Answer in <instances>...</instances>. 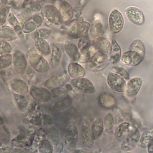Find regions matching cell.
<instances>
[{
  "instance_id": "obj_1",
  "label": "cell",
  "mask_w": 153,
  "mask_h": 153,
  "mask_svg": "<svg viewBox=\"0 0 153 153\" xmlns=\"http://www.w3.org/2000/svg\"><path fill=\"white\" fill-rule=\"evenodd\" d=\"M145 53V46L142 42L135 40L130 45L129 50L122 54L121 60L126 65L135 66L142 62Z\"/></svg>"
},
{
  "instance_id": "obj_2",
  "label": "cell",
  "mask_w": 153,
  "mask_h": 153,
  "mask_svg": "<svg viewBox=\"0 0 153 153\" xmlns=\"http://www.w3.org/2000/svg\"><path fill=\"white\" fill-rule=\"evenodd\" d=\"M28 60L32 68L38 72L47 73L51 69L49 62L39 53H32L30 54Z\"/></svg>"
},
{
  "instance_id": "obj_3",
  "label": "cell",
  "mask_w": 153,
  "mask_h": 153,
  "mask_svg": "<svg viewBox=\"0 0 153 153\" xmlns=\"http://www.w3.org/2000/svg\"><path fill=\"white\" fill-rule=\"evenodd\" d=\"M42 13L43 16L54 25H60L63 23L61 14L57 7L55 5L46 4L42 10Z\"/></svg>"
},
{
  "instance_id": "obj_4",
  "label": "cell",
  "mask_w": 153,
  "mask_h": 153,
  "mask_svg": "<svg viewBox=\"0 0 153 153\" xmlns=\"http://www.w3.org/2000/svg\"><path fill=\"white\" fill-rule=\"evenodd\" d=\"M70 83L72 87L82 93L93 94L95 93V88L92 82L84 77L72 79Z\"/></svg>"
},
{
  "instance_id": "obj_5",
  "label": "cell",
  "mask_w": 153,
  "mask_h": 153,
  "mask_svg": "<svg viewBox=\"0 0 153 153\" xmlns=\"http://www.w3.org/2000/svg\"><path fill=\"white\" fill-rule=\"evenodd\" d=\"M13 67L19 75H23L27 68V60L25 54L19 50L13 52Z\"/></svg>"
},
{
  "instance_id": "obj_6",
  "label": "cell",
  "mask_w": 153,
  "mask_h": 153,
  "mask_svg": "<svg viewBox=\"0 0 153 153\" xmlns=\"http://www.w3.org/2000/svg\"><path fill=\"white\" fill-rule=\"evenodd\" d=\"M43 22V15L36 13L29 17L22 26V31L25 33L33 32L38 29Z\"/></svg>"
},
{
  "instance_id": "obj_7",
  "label": "cell",
  "mask_w": 153,
  "mask_h": 153,
  "mask_svg": "<svg viewBox=\"0 0 153 153\" xmlns=\"http://www.w3.org/2000/svg\"><path fill=\"white\" fill-rule=\"evenodd\" d=\"M29 93L35 100L39 102H47L52 97L51 92L44 86H32Z\"/></svg>"
},
{
  "instance_id": "obj_8",
  "label": "cell",
  "mask_w": 153,
  "mask_h": 153,
  "mask_svg": "<svg viewBox=\"0 0 153 153\" xmlns=\"http://www.w3.org/2000/svg\"><path fill=\"white\" fill-rule=\"evenodd\" d=\"M70 76L67 74H56L48 78L44 83V86L49 90L62 87L69 81Z\"/></svg>"
},
{
  "instance_id": "obj_9",
  "label": "cell",
  "mask_w": 153,
  "mask_h": 153,
  "mask_svg": "<svg viewBox=\"0 0 153 153\" xmlns=\"http://www.w3.org/2000/svg\"><path fill=\"white\" fill-rule=\"evenodd\" d=\"M90 28L88 23L84 21L79 22L72 25L68 29V35L71 39H79L86 34Z\"/></svg>"
},
{
  "instance_id": "obj_10",
  "label": "cell",
  "mask_w": 153,
  "mask_h": 153,
  "mask_svg": "<svg viewBox=\"0 0 153 153\" xmlns=\"http://www.w3.org/2000/svg\"><path fill=\"white\" fill-rule=\"evenodd\" d=\"M124 25V19L121 13L117 10H114L109 17V27L110 30L116 33L119 32Z\"/></svg>"
},
{
  "instance_id": "obj_11",
  "label": "cell",
  "mask_w": 153,
  "mask_h": 153,
  "mask_svg": "<svg viewBox=\"0 0 153 153\" xmlns=\"http://www.w3.org/2000/svg\"><path fill=\"white\" fill-rule=\"evenodd\" d=\"M109 87L117 92H123L125 90L126 82L125 79L116 73H110L107 77Z\"/></svg>"
},
{
  "instance_id": "obj_12",
  "label": "cell",
  "mask_w": 153,
  "mask_h": 153,
  "mask_svg": "<svg viewBox=\"0 0 153 153\" xmlns=\"http://www.w3.org/2000/svg\"><path fill=\"white\" fill-rule=\"evenodd\" d=\"M8 85L10 89L14 93L26 95L29 92V88L27 84L22 78H12L9 81Z\"/></svg>"
},
{
  "instance_id": "obj_13",
  "label": "cell",
  "mask_w": 153,
  "mask_h": 153,
  "mask_svg": "<svg viewBox=\"0 0 153 153\" xmlns=\"http://www.w3.org/2000/svg\"><path fill=\"white\" fill-rule=\"evenodd\" d=\"M93 45L97 51L102 54L106 57H109L111 53V45L105 38L98 37L93 40Z\"/></svg>"
},
{
  "instance_id": "obj_14",
  "label": "cell",
  "mask_w": 153,
  "mask_h": 153,
  "mask_svg": "<svg viewBox=\"0 0 153 153\" xmlns=\"http://www.w3.org/2000/svg\"><path fill=\"white\" fill-rule=\"evenodd\" d=\"M142 79L139 77H134L129 79L125 88V94L129 97L136 96L142 85Z\"/></svg>"
},
{
  "instance_id": "obj_15",
  "label": "cell",
  "mask_w": 153,
  "mask_h": 153,
  "mask_svg": "<svg viewBox=\"0 0 153 153\" xmlns=\"http://www.w3.org/2000/svg\"><path fill=\"white\" fill-rule=\"evenodd\" d=\"M127 18L133 23L137 25H142L145 22L144 14L142 11L136 7H130L126 10Z\"/></svg>"
},
{
  "instance_id": "obj_16",
  "label": "cell",
  "mask_w": 153,
  "mask_h": 153,
  "mask_svg": "<svg viewBox=\"0 0 153 153\" xmlns=\"http://www.w3.org/2000/svg\"><path fill=\"white\" fill-rule=\"evenodd\" d=\"M78 140V131L75 126H69L65 133V142L70 148H75Z\"/></svg>"
},
{
  "instance_id": "obj_17",
  "label": "cell",
  "mask_w": 153,
  "mask_h": 153,
  "mask_svg": "<svg viewBox=\"0 0 153 153\" xmlns=\"http://www.w3.org/2000/svg\"><path fill=\"white\" fill-rule=\"evenodd\" d=\"M63 22H67L71 20L74 16V10L72 5L66 1H62L57 5Z\"/></svg>"
},
{
  "instance_id": "obj_18",
  "label": "cell",
  "mask_w": 153,
  "mask_h": 153,
  "mask_svg": "<svg viewBox=\"0 0 153 153\" xmlns=\"http://www.w3.org/2000/svg\"><path fill=\"white\" fill-rule=\"evenodd\" d=\"M139 132L137 130H135L134 131H131L130 133L128 134L127 137L124 140L121 145L122 149L125 151H129L132 149L139 142Z\"/></svg>"
},
{
  "instance_id": "obj_19",
  "label": "cell",
  "mask_w": 153,
  "mask_h": 153,
  "mask_svg": "<svg viewBox=\"0 0 153 153\" xmlns=\"http://www.w3.org/2000/svg\"><path fill=\"white\" fill-rule=\"evenodd\" d=\"M64 50L68 57L72 62H79L81 53L75 44L69 41H66L64 43Z\"/></svg>"
},
{
  "instance_id": "obj_20",
  "label": "cell",
  "mask_w": 153,
  "mask_h": 153,
  "mask_svg": "<svg viewBox=\"0 0 153 153\" xmlns=\"http://www.w3.org/2000/svg\"><path fill=\"white\" fill-rule=\"evenodd\" d=\"M68 74L72 79L84 77L85 72L84 68L77 62H72L67 67Z\"/></svg>"
},
{
  "instance_id": "obj_21",
  "label": "cell",
  "mask_w": 153,
  "mask_h": 153,
  "mask_svg": "<svg viewBox=\"0 0 153 153\" xmlns=\"http://www.w3.org/2000/svg\"><path fill=\"white\" fill-rule=\"evenodd\" d=\"M35 47L38 53L43 56H48L51 53V45L46 39L41 38H34Z\"/></svg>"
},
{
  "instance_id": "obj_22",
  "label": "cell",
  "mask_w": 153,
  "mask_h": 153,
  "mask_svg": "<svg viewBox=\"0 0 153 153\" xmlns=\"http://www.w3.org/2000/svg\"><path fill=\"white\" fill-rule=\"evenodd\" d=\"M17 38L16 31L13 27L4 25L0 26V39L11 42L16 41Z\"/></svg>"
},
{
  "instance_id": "obj_23",
  "label": "cell",
  "mask_w": 153,
  "mask_h": 153,
  "mask_svg": "<svg viewBox=\"0 0 153 153\" xmlns=\"http://www.w3.org/2000/svg\"><path fill=\"white\" fill-rule=\"evenodd\" d=\"M13 99L17 109L20 112L26 111L29 106V100L26 95L13 93Z\"/></svg>"
},
{
  "instance_id": "obj_24",
  "label": "cell",
  "mask_w": 153,
  "mask_h": 153,
  "mask_svg": "<svg viewBox=\"0 0 153 153\" xmlns=\"http://www.w3.org/2000/svg\"><path fill=\"white\" fill-rule=\"evenodd\" d=\"M51 45V53L50 54L49 63L51 68H54L57 67L61 60L62 53L60 50L58 46L54 43L50 44Z\"/></svg>"
},
{
  "instance_id": "obj_25",
  "label": "cell",
  "mask_w": 153,
  "mask_h": 153,
  "mask_svg": "<svg viewBox=\"0 0 153 153\" xmlns=\"http://www.w3.org/2000/svg\"><path fill=\"white\" fill-rule=\"evenodd\" d=\"M115 99L111 94L103 92L99 97V105L105 109H111L115 106Z\"/></svg>"
},
{
  "instance_id": "obj_26",
  "label": "cell",
  "mask_w": 153,
  "mask_h": 153,
  "mask_svg": "<svg viewBox=\"0 0 153 153\" xmlns=\"http://www.w3.org/2000/svg\"><path fill=\"white\" fill-rule=\"evenodd\" d=\"M72 100L68 95H64L58 98L54 103L53 108L57 111H63L68 108L72 104Z\"/></svg>"
},
{
  "instance_id": "obj_27",
  "label": "cell",
  "mask_w": 153,
  "mask_h": 153,
  "mask_svg": "<svg viewBox=\"0 0 153 153\" xmlns=\"http://www.w3.org/2000/svg\"><path fill=\"white\" fill-rule=\"evenodd\" d=\"M94 139H96L102 134L104 130V124L101 118H96L92 123L90 127Z\"/></svg>"
},
{
  "instance_id": "obj_28",
  "label": "cell",
  "mask_w": 153,
  "mask_h": 153,
  "mask_svg": "<svg viewBox=\"0 0 153 153\" xmlns=\"http://www.w3.org/2000/svg\"><path fill=\"white\" fill-rule=\"evenodd\" d=\"M105 57L102 54L97 51L87 61L88 66L90 68H98L104 62Z\"/></svg>"
},
{
  "instance_id": "obj_29",
  "label": "cell",
  "mask_w": 153,
  "mask_h": 153,
  "mask_svg": "<svg viewBox=\"0 0 153 153\" xmlns=\"http://www.w3.org/2000/svg\"><path fill=\"white\" fill-rule=\"evenodd\" d=\"M81 136L82 142L85 145L90 146L93 144L94 138L90 127L86 124H82L81 127Z\"/></svg>"
},
{
  "instance_id": "obj_30",
  "label": "cell",
  "mask_w": 153,
  "mask_h": 153,
  "mask_svg": "<svg viewBox=\"0 0 153 153\" xmlns=\"http://www.w3.org/2000/svg\"><path fill=\"white\" fill-rule=\"evenodd\" d=\"M111 59L113 63H117L121 59V48L117 41L114 39L112 41Z\"/></svg>"
},
{
  "instance_id": "obj_31",
  "label": "cell",
  "mask_w": 153,
  "mask_h": 153,
  "mask_svg": "<svg viewBox=\"0 0 153 153\" xmlns=\"http://www.w3.org/2000/svg\"><path fill=\"white\" fill-rule=\"evenodd\" d=\"M102 27L101 23L99 22H94L90 27L88 35L90 39L94 40L99 37V35L102 32Z\"/></svg>"
},
{
  "instance_id": "obj_32",
  "label": "cell",
  "mask_w": 153,
  "mask_h": 153,
  "mask_svg": "<svg viewBox=\"0 0 153 153\" xmlns=\"http://www.w3.org/2000/svg\"><path fill=\"white\" fill-rule=\"evenodd\" d=\"M130 125L128 123H123L120 124L116 128L115 130V136L118 139H121L124 137V136L130 133Z\"/></svg>"
},
{
  "instance_id": "obj_33",
  "label": "cell",
  "mask_w": 153,
  "mask_h": 153,
  "mask_svg": "<svg viewBox=\"0 0 153 153\" xmlns=\"http://www.w3.org/2000/svg\"><path fill=\"white\" fill-rule=\"evenodd\" d=\"M13 64V54L8 53L0 55V70L8 68Z\"/></svg>"
},
{
  "instance_id": "obj_34",
  "label": "cell",
  "mask_w": 153,
  "mask_h": 153,
  "mask_svg": "<svg viewBox=\"0 0 153 153\" xmlns=\"http://www.w3.org/2000/svg\"><path fill=\"white\" fill-rule=\"evenodd\" d=\"M91 45V39L88 34H85L79 38L78 42V47L80 53L89 48Z\"/></svg>"
},
{
  "instance_id": "obj_35",
  "label": "cell",
  "mask_w": 153,
  "mask_h": 153,
  "mask_svg": "<svg viewBox=\"0 0 153 153\" xmlns=\"http://www.w3.org/2000/svg\"><path fill=\"white\" fill-rule=\"evenodd\" d=\"M53 144L48 140L46 139H42L38 145V150L40 152L50 153L53 151Z\"/></svg>"
},
{
  "instance_id": "obj_36",
  "label": "cell",
  "mask_w": 153,
  "mask_h": 153,
  "mask_svg": "<svg viewBox=\"0 0 153 153\" xmlns=\"http://www.w3.org/2000/svg\"><path fill=\"white\" fill-rule=\"evenodd\" d=\"M7 21L16 31L22 30V25L20 22L19 20L18 19V18L17 17V16L13 13L11 11L10 12L7 18Z\"/></svg>"
},
{
  "instance_id": "obj_37",
  "label": "cell",
  "mask_w": 153,
  "mask_h": 153,
  "mask_svg": "<svg viewBox=\"0 0 153 153\" xmlns=\"http://www.w3.org/2000/svg\"><path fill=\"white\" fill-rule=\"evenodd\" d=\"M11 8L10 5L0 6V26H3L7 22Z\"/></svg>"
},
{
  "instance_id": "obj_38",
  "label": "cell",
  "mask_w": 153,
  "mask_h": 153,
  "mask_svg": "<svg viewBox=\"0 0 153 153\" xmlns=\"http://www.w3.org/2000/svg\"><path fill=\"white\" fill-rule=\"evenodd\" d=\"M25 8L29 11L32 14L39 13L41 10V7L39 3H38L33 0L29 1Z\"/></svg>"
},
{
  "instance_id": "obj_39",
  "label": "cell",
  "mask_w": 153,
  "mask_h": 153,
  "mask_svg": "<svg viewBox=\"0 0 153 153\" xmlns=\"http://www.w3.org/2000/svg\"><path fill=\"white\" fill-rule=\"evenodd\" d=\"M51 30L47 28L41 27L37 29L35 31L33 32V38H41L44 39H46L50 35Z\"/></svg>"
},
{
  "instance_id": "obj_40",
  "label": "cell",
  "mask_w": 153,
  "mask_h": 153,
  "mask_svg": "<svg viewBox=\"0 0 153 153\" xmlns=\"http://www.w3.org/2000/svg\"><path fill=\"white\" fill-rule=\"evenodd\" d=\"M30 0H10V5L14 10H22L25 8Z\"/></svg>"
},
{
  "instance_id": "obj_41",
  "label": "cell",
  "mask_w": 153,
  "mask_h": 153,
  "mask_svg": "<svg viewBox=\"0 0 153 153\" xmlns=\"http://www.w3.org/2000/svg\"><path fill=\"white\" fill-rule=\"evenodd\" d=\"M13 48L8 41L0 39V55L12 53Z\"/></svg>"
},
{
  "instance_id": "obj_42",
  "label": "cell",
  "mask_w": 153,
  "mask_h": 153,
  "mask_svg": "<svg viewBox=\"0 0 153 153\" xmlns=\"http://www.w3.org/2000/svg\"><path fill=\"white\" fill-rule=\"evenodd\" d=\"M48 139L53 143L57 144L59 139V132L56 128H51L47 133Z\"/></svg>"
},
{
  "instance_id": "obj_43",
  "label": "cell",
  "mask_w": 153,
  "mask_h": 153,
  "mask_svg": "<svg viewBox=\"0 0 153 153\" xmlns=\"http://www.w3.org/2000/svg\"><path fill=\"white\" fill-rule=\"evenodd\" d=\"M114 118L111 113H108L105 117L104 120V128L106 130H111L114 126Z\"/></svg>"
},
{
  "instance_id": "obj_44",
  "label": "cell",
  "mask_w": 153,
  "mask_h": 153,
  "mask_svg": "<svg viewBox=\"0 0 153 153\" xmlns=\"http://www.w3.org/2000/svg\"><path fill=\"white\" fill-rule=\"evenodd\" d=\"M153 141V136L150 134L143 135L140 140V144L142 147H148V146Z\"/></svg>"
},
{
  "instance_id": "obj_45",
  "label": "cell",
  "mask_w": 153,
  "mask_h": 153,
  "mask_svg": "<svg viewBox=\"0 0 153 153\" xmlns=\"http://www.w3.org/2000/svg\"><path fill=\"white\" fill-rule=\"evenodd\" d=\"M112 70L115 72V73L118 74L121 77H123L125 79H129V74L128 72L123 68L120 67H117L114 66L112 68Z\"/></svg>"
},
{
  "instance_id": "obj_46",
  "label": "cell",
  "mask_w": 153,
  "mask_h": 153,
  "mask_svg": "<svg viewBox=\"0 0 153 153\" xmlns=\"http://www.w3.org/2000/svg\"><path fill=\"white\" fill-rule=\"evenodd\" d=\"M0 137L3 142H8L10 139V134L5 126L0 127Z\"/></svg>"
},
{
  "instance_id": "obj_47",
  "label": "cell",
  "mask_w": 153,
  "mask_h": 153,
  "mask_svg": "<svg viewBox=\"0 0 153 153\" xmlns=\"http://www.w3.org/2000/svg\"><path fill=\"white\" fill-rule=\"evenodd\" d=\"M10 0H0V6L5 5H10Z\"/></svg>"
},
{
  "instance_id": "obj_48",
  "label": "cell",
  "mask_w": 153,
  "mask_h": 153,
  "mask_svg": "<svg viewBox=\"0 0 153 153\" xmlns=\"http://www.w3.org/2000/svg\"><path fill=\"white\" fill-rule=\"evenodd\" d=\"M148 151L149 152H153V141L151 142V143L148 146Z\"/></svg>"
},
{
  "instance_id": "obj_49",
  "label": "cell",
  "mask_w": 153,
  "mask_h": 153,
  "mask_svg": "<svg viewBox=\"0 0 153 153\" xmlns=\"http://www.w3.org/2000/svg\"><path fill=\"white\" fill-rule=\"evenodd\" d=\"M33 1H35V2H38V3H39V4L44 1V0H33Z\"/></svg>"
},
{
  "instance_id": "obj_50",
  "label": "cell",
  "mask_w": 153,
  "mask_h": 153,
  "mask_svg": "<svg viewBox=\"0 0 153 153\" xmlns=\"http://www.w3.org/2000/svg\"><path fill=\"white\" fill-rule=\"evenodd\" d=\"M2 143H3V142H2V140H1V137H0V147L2 146Z\"/></svg>"
},
{
  "instance_id": "obj_51",
  "label": "cell",
  "mask_w": 153,
  "mask_h": 153,
  "mask_svg": "<svg viewBox=\"0 0 153 153\" xmlns=\"http://www.w3.org/2000/svg\"><path fill=\"white\" fill-rule=\"evenodd\" d=\"M78 1H80V0H78Z\"/></svg>"
}]
</instances>
